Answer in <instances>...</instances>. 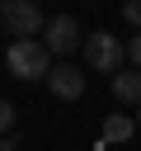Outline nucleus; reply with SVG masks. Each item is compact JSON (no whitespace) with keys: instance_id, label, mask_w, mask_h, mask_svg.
Wrapping results in <instances>:
<instances>
[{"instance_id":"8","label":"nucleus","mask_w":141,"mask_h":151,"mask_svg":"<svg viewBox=\"0 0 141 151\" xmlns=\"http://www.w3.org/2000/svg\"><path fill=\"white\" fill-rule=\"evenodd\" d=\"M9 132H14V104L0 99V137H9Z\"/></svg>"},{"instance_id":"5","label":"nucleus","mask_w":141,"mask_h":151,"mask_svg":"<svg viewBox=\"0 0 141 151\" xmlns=\"http://www.w3.org/2000/svg\"><path fill=\"white\" fill-rule=\"evenodd\" d=\"M47 85H52V94H56V99H80V94H85V71H80V66L56 61V66L47 71Z\"/></svg>"},{"instance_id":"10","label":"nucleus","mask_w":141,"mask_h":151,"mask_svg":"<svg viewBox=\"0 0 141 151\" xmlns=\"http://www.w3.org/2000/svg\"><path fill=\"white\" fill-rule=\"evenodd\" d=\"M122 19H127V24H136V28H141V0H127V5H122Z\"/></svg>"},{"instance_id":"7","label":"nucleus","mask_w":141,"mask_h":151,"mask_svg":"<svg viewBox=\"0 0 141 151\" xmlns=\"http://www.w3.org/2000/svg\"><path fill=\"white\" fill-rule=\"evenodd\" d=\"M127 137H132V118H122V113L103 118V142H127Z\"/></svg>"},{"instance_id":"2","label":"nucleus","mask_w":141,"mask_h":151,"mask_svg":"<svg viewBox=\"0 0 141 151\" xmlns=\"http://www.w3.org/2000/svg\"><path fill=\"white\" fill-rule=\"evenodd\" d=\"M85 61L94 66V71H122L127 66V42L118 38V33H108V28H99L94 38H85Z\"/></svg>"},{"instance_id":"6","label":"nucleus","mask_w":141,"mask_h":151,"mask_svg":"<svg viewBox=\"0 0 141 151\" xmlns=\"http://www.w3.org/2000/svg\"><path fill=\"white\" fill-rule=\"evenodd\" d=\"M113 94H118L122 104H141V71H136V66H122V71L113 76Z\"/></svg>"},{"instance_id":"11","label":"nucleus","mask_w":141,"mask_h":151,"mask_svg":"<svg viewBox=\"0 0 141 151\" xmlns=\"http://www.w3.org/2000/svg\"><path fill=\"white\" fill-rule=\"evenodd\" d=\"M0 151H14V142H9V137H0Z\"/></svg>"},{"instance_id":"12","label":"nucleus","mask_w":141,"mask_h":151,"mask_svg":"<svg viewBox=\"0 0 141 151\" xmlns=\"http://www.w3.org/2000/svg\"><path fill=\"white\" fill-rule=\"evenodd\" d=\"M136 123H141V104H136Z\"/></svg>"},{"instance_id":"4","label":"nucleus","mask_w":141,"mask_h":151,"mask_svg":"<svg viewBox=\"0 0 141 151\" xmlns=\"http://www.w3.org/2000/svg\"><path fill=\"white\" fill-rule=\"evenodd\" d=\"M42 47H47V52H56V57L75 52V47H80V24H75L70 14H52V19H47V28H42Z\"/></svg>"},{"instance_id":"9","label":"nucleus","mask_w":141,"mask_h":151,"mask_svg":"<svg viewBox=\"0 0 141 151\" xmlns=\"http://www.w3.org/2000/svg\"><path fill=\"white\" fill-rule=\"evenodd\" d=\"M127 66L141 71V33H132V42H127Z\"/></svg>"},{"instance_id":"3","label":"nucleus","mask_w":141,"mask_h":151,"mask_svg":"<svg viewBox=\"0 0 141 151\" xmlns=\"http://www.w3.org/2000/svg\"><path fill=\"white\" fill-rule=\"evenodd\" d=\"M0 24H5L19 42L47 28V19H42V9H38L33 0H5V5H0Z\"/></svg>"},{"instance_id":"1","label":"nucleus","mask_w":141,"mask_h":151,"mask_svg":"<svg viewBox=\"0 0 141 151\" xmlns=\"http://www.w3.org/2000/svg\"><path fill=\"white\" fill-rule=\"evenodd\" d=\"M5 66H9L19 80H47V71H52V52H47L38 38H24V42H14V47L5 52Z\"/></svg>"}]
</instances>
